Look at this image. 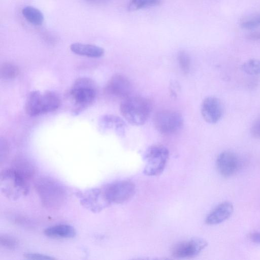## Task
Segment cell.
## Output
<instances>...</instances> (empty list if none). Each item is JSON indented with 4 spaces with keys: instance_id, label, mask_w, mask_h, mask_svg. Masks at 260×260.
Instances as JSON below:
<instances>
[{
    "instance_id": "obj_1",
    "label": "cell",
    "mask_w": 260,
    "mask_h": 260,
    "mask_svg": "<svg viewBox=\"0 0 260 260\" xmlns=\"http://www.w3.org/2000/svg\"><path fill=\"white\" fill-rule=\"evenodd\" d=\"M152 110L151 102L140 96H128L122 99L120 112L129 123L136 126L144 124L148 119Z\"/></svg>"
},
{
    "instance_id": "obj_2",
    "label": "cell",
    "mask_w": 260,
    "mask_h": 260,
    "mask_svg": "<svg viewBox=\"0 0 260 260\" xmlns=\"http://www.w3.org/2000/svg\"><path fill=\"white\" fill-rule=\"evenodd\" d=\"M35 188L42 204L46 208L57 209L65 203L67 192L64 187L52 178L39 179L35 183Z\"/></svg>"
},
{
    "instance_id": "obj_3",
    "label": "cell",
    "mask_w": 260,
    "mask_h": 260,
    "mask_svg": "<svg viewBox=\"0 0 260 260\" xmlns=\"http://www.w3.org/2000/svg\"><path fill=\"white\" fill-rule=\"evenodd\" d=\"M94 82L87 77H80L74 82L69 91L76 113L83 110L95 100L97 90Z\"/></svg>"
},
{
    "instance_id": "obj_4",
    "label": "cell",
    "mask_w": 260,
    "mask_h": 260,
    "mask_svg": "<svg viewBox=\"0 0 260 260\" xmlns=\"http://www.w3.org/2000/svg\"><path fill=\"white\" fill-rule=\"evenodd\" d=\"M28 181L12 168L1 173V190L10 199L16 200L26 195L29 191Z\"/></svg>"
},
{
    "instance_id": "obj_5",
    "label": "cell",
    "mask_w": 260,
    "mask_h": 260,
    "mask_svg": "<svg viewBox=\"0 0 260 260\" xmlns=\"http://www.w3.org/2000/svg\"><path fill=\"white\" fill-rule=\"evenodd\" d=\"M169 156V150L165 146L155 145L149 147L144 155L146 164L144 173L150 176L160 174L165 168Z\"/></svg>"
},
{
    "instance_id": "obj_6",
    "label": "cell",
    "mask_w": 260,
    "mask_h": 260,
    "mask_svg": "<svg viewBox=\"0 0 260 260\" xmlns=\"http://www.w3.org/2000/svg\"><path fill=\"white\" fill-rule=\"evenodd\" d=\"M156 129L161 134L171 135L179 132L183 126L181 113L172 110H163L157 112L153 118Z\"/></svg>"
},
{
    "instance_id": "obj_7",
    "label": "cell",
    "mask_w": 260,
    "mask_h": 260,
    "mask_svg": "<svg viewBox=\"0 0 260 260\" xmlns=\"http://www.w3.org/2000/svg\"><path fill=\"white\" fill-rule=\"evenodd\" d=\"M105 198L110 204L127 202L134 196L136 187L129 180H121L111 183L102 188Z\"/></svg>"
},
{
    "instance_id": "obj_8",
    "label": "cell",
    "mask_w": 260,
    "mask_h": 260,
    "mask_svg": "<svg viewBox=\"0 0 260 260\" xmlns=\"http://www.w3.org/2000/svg\"><path fill=\"white\" fill-rule=\"evenodd\" d=\"M207 241L200 238H193L176 244L172 250L177 258H190L198 255L207 246Z\"/></svg>"
},
{
    "instance_id": "obj_9",
    "label": "cell",
    "mask_w": 260,
    "mask_h": 260,
    "mask_svg": "<svg viewBox=\"0 0 260 260\" xmlns=\"http://www.w3.org/2000/svg\"><path fill=\"white\" fill-rule=\"evenodd\" d=\"M132 86L125 76L116 74L109 79L105 87V93L111 96L124 99L131 93Z\"/></svg>"
},
{
    "instance_id": "obj_10",
    "label": "cell",
    "mask_w": 260,
    "mask_h": 260,
    "mask_svg": "<svg viewBox=\"0 0 260 260\" xmlns=\"http://www.w3.org/2000/svg\"><path fill=\"white\" fill-rule=\"evenodd\" d=\"M217 167L219 173L224 177H230L236 174L242 167V161L235 153L225 151L218 156Z\"/></svg>"
},
{
    "instance_id": "obj_11",
    "label": "cell",
    "mask_w": 260,
    "mask_h": 260,
    "mask_svg": "<svg viewBox=\"0 0 260 260\" xmlns=\"http://www.w3.org/2000/svg\"><path fill=\"white\" fill-rule=\"evenodd\" d=\"M201 114L204 120L209 123H216L223 114V106L220 100L215 96H208L203 101Z\"/></svg>"
},
{
    "instance_id": "obj_12",
    "label": "cell",
    "mask_w": 260,
    "mask_h": 260,
    "mask_svg": "<svg viewBox=\"0 0 260 260\" xmlns=\"http://www.w3.org/2000/svg\"><path fill=\"white\" fill-rule=\"evenodd\" d=\"M81 202L93 211H99L110 204L105 197L102 188H95L80 195Z\"/></svg>"
},
{
    "instance_id": "obj_13",
    "label": "cell",
    "mask_w": 260,
    "mask_h": 260,
    "mask_svg": "<svg viewBox=\"0 0 260 260\" xmlns=\"http://www.w3.org/2000/svg\"><path fill=\"white\" fill-rule=\"evenodd\" d=\"M233 210V206L231 203L228 202L222 203L208 214L206 218V223L209 225L220 223L231 215Z\"/></svg>"
},
{
    "instance_id": "obj_14",
    "label": "cell",
    "mask_w": 260,
    "mask_h": 260,
    "mask_svg": "<svg viewBox=\"0 0 260 260\" xmlns=\"http://www.w3.org/2000/svg\"><path fill=\"white\" fill-rule=\"evenodd\" d=\"M70 48L76 54L92 58L100 57L105 53L103 48L89 44L74 43L70 45Z\"/></svg>"
},
{
    "instance_id": "obj_15",
    "label": "cell",
    "mask_w": 260,
    "mask_h": 260,
    "mask_svg": "<svg viewBox=\"0 0 260 260\" xmlns=\"http://www.w3.org/2000/svg\"><path fill=\"white\" fill-rule=\"evenodd\" d=\"M42 93L38 90H34L28 94L25 104V110L28 115L36 116L42 114Z\"/></svg>"
},
{
    "instance_id": "obj_16",
    "label": "cell",
    "mask_w": 260,
    "mask_h": 260,
    "mask_svg": "<svg viewBox=\"0 0 260 260\" xmlns=\"http://www.w3.org/2000/svg\"><path fill=\"white\" fill-rule=\"evenodd\" d=\"M47 237L57 239L74 238L76 234L74 227L68 224H57L48 227L44 231Z\"/></svg>"
},
{
    "instance_id": "obj_17",
    "label": "cell",
    "mask_w": 260,
    "mask_h": 260,
    "mask_svg": "<svg viewBox=\"0 0 260 260\" xmlns=\"http://www.w3.org/2000/svg\"><path fill=\"white\" fill-rule=\"evenodd\" d=\"M101 121L105 128L112 129L119 136L124 135L126 124L120 117L113 115H106L102 117Z\"/></svg>"
},
{
    "instance_id": "obj_18",
    "label": "cell",
    "mask_w": 260,
    "mask_h": 260,
    "mask_svg": "<svg viewBox=\"0 0 260 260\" xmlns=\"http://www.w3.org/2000/svg\"><path fill=\"white\" fill-rule=\"evenodd\" d=\"M11 168L28 181L34 177L35 173L33 165L27 160L22 157L15 158L12 162Z\"/></svg>"
},
{
    "instance_id": "obj_19",
    "label": "cell",
    "mask_w": 260,
    "mask_h": 260,
    "mask_svg": "<svg viewBox=\"0 0 260 260\" xmlns=\"http://www.w3.org/2000/svg\"><path fill=\"white\" fill-rule=\"evenodd\" d=\"M60 104V100L54 92L47 90L42 93L43 114L55 111Z\"/></svg>"
},
{
    "instance_id": "obj_20",
    "label": "cell",
    "mask_w": 260,
    "mask_h": 260,
    "mask_svg": "<svg viewBox=\"0 0 260 260\" xmlns=\"http://www.w3.org/2000/svg\"><path fill=\"white\" fill-rule=\"evenodd\" d=\"M22 14L25 19L34 25L43 24L44 17L42 12L38 9L31 6H27L22 10Z\"/></svg>"
},
{
    "instance_id": "obj_21",
    "label": "cell",
    "mask_w": 260,
    "mask_h": 260,
    "mask_svg": "<svg viewBox=\"0 0 260 260\" xmlns=\"http://www.w3.org/2000/svg\"><path fill=\"white\" fill-rule=\"evenodd\" d=\"M19 73L18 67L13 63L6 62L1 66L0 75L4 79H13L18 75Z\"/></svg>"
},
{
    "instance_id": "obj_22",
    "label": "cell",
    "mask_w": 260,
    "mask_h": 260,
    "mask_svg": "<svg viewBox=\"0 0 260 260\" xmlns=\"http://www.w3.org/2000/svg\"><path fill=\"white\" fill-rule=\"evenodd\" d=\"M161 0H131L127 6L130 12L136 11L143 8L159 5Z\"/></svg>"
},
{
    "instance_id": "obj_23",
    "label": "cell",
    "mask_w": 260,
    "mask_h": 260,
    "mask_svg": "<svg viewBox=\"0 0 260 260\" xmlns=\"http://www.w3.org/2000/svg\"><path fill=\"white\" fill-rule=\"evenodd\" d=\"M241 70L248 75L260 74V60L252 59L246 61L241 66Z\"/></svg>"
},
{
    "instance_id": "obj_24",
    "label": "cell",
    "mask_w": 260,
    "mask_h": 260,
    "mask_svg": "<svg viewBox=\"0 0 260 260\" xmlns=\"http://www.w3.org/2000/svg\"><path fill=\"white\" fill-rule=\"evenodd\" d=\"M178 61L179 67L184 74H187L190 68V58L184 51H180L178 54Z\"/></svg>"
},
{
    "instance_id": "obj_25",
    "label": "cell",
    "mask_w": 260,
    "mask_h": 260,
    "mask_svg": "<svg viewBox=\"0 0 260 260\" xmlns=\"http://www.w3.org/2000/svg\"><path fill=\"white\" fill-rule=\"evenodd\" d=\"M0 244L7 249L14 250L17 246L18 242L14 237L4 235L0 237Z\"/></svg>"
},
{
    "instance_id": "obj_26",
    "label": "cell",
    "mask_w": 260,
    "mask_h": 260,
    "mask_svg": "<svg viewBox=\"0 0 260 260\" xmlns=\"http://www.w3.org/2000/svg\"><path fill=\"white\" fill-rule=\"evenodd\" d=\"M260 25V16H256L246 20L241 23L243 28L246 29H252L255 28Z\"/></svg>"
},
{
    "instance_id": "obj_27",
    "label": "cell",
    "mask_w": 260,
    "mask_h": 260,
    "mask_svg": "<svg viewBox=\"0 0 260 260\" xmlns=\"http://www.w3.org/2000/svg\"><path fill=\"white\" fill-rule=\"evenodd\" d=\"M250 133L254 138L260 139V116L253 122L250 128Z\"/></svg>"
},
{
    "instance_id": "obj_28",
    "label": "cell",
    "mask_w": 260,
    "mask_h": 260,
    "mask_svg": "<svg viewBox=\"0 0 260 260\" xmlns=\"http://www.w3.org/2000/svg\"><path fill=\"white\" fill-rule=\"evenodd\" d=\"M24 257L28 259H54L55 257L39 253H27Z\"/></svg>"
},
{
    "instance_id": "obj_29",
    "label": "cell",
    "mask_w": 260,
    "mask_h": 260,
    "mask_svg": "<svg viewBox=\"0 0 260 260\" xmlns=\"http://www.w3.org/2000/svg\"><path fill=\"white\" fill-rule=\"evenodd\" d=\"M8 147L5 141L1 142V162L5 159L7 157L8 153Z\"/></svg>"
},
{
    "instance_id": "obj_30",
    "label": "cell",
    "mask_w": 260,
    "mask_h": 260,
    "mask_svg": "<svg viewBox=\"0 0 260 260\" xmlns=\"http://www.w3.org/2000/svg\"><path fill=\"white\" fill-rule=\"evenodd\" d=\"M249 237L252 241L255 243H260V233L251 234Z\"/></svg>"
},
{
    "instance_id": "obj_31",
    "label": "cell",
    "mask_w": 260,
    "mask_h": 260,
    "mask_svg": "<svg viewBox=\"0 0 260 260\" xmlns=\"http://www.w3.org/2000/svg\"><path fill=\"white\" fill-rule=\"evenodd\" d=\"M248 38L251 40H260V32H255L250 34Z\"/></svg>"
},
{
    "instance_id": "obj_32",
    "label": "cell",
    "mask_w": 260,
    "mask_h": 260,
    "mask_svg": "<svg viewBox=\"0 0 260 260\" xmlns=\"http://www.w3.org/2000/svg\"><path fill=\"white\" fill-rule=\"evenodd\" d=\"M85 1H88V2L97 3V2H104L108 1H109V0H85Z\"/></svg>"
}]
</instances>
